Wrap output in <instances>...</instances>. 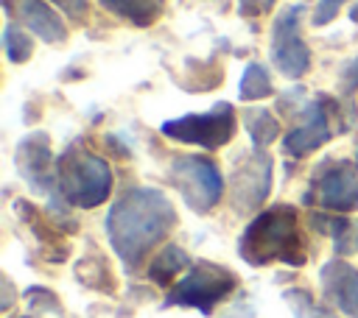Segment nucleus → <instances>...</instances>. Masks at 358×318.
I'll use <instances>...</instances> for the list:
<instances>
[{
  "instance_id": "1",
  "label": "nucleus",
  "mask_w": 358,
  "mask_h": 318,
  "mask_svg": "<svg viewBox=\"0 0 358 318\" xmlns=\"http://www.w3.org/2000/svg\"><path fill=\"white\" fill-rule=\"evenodd\" d=\"M173 223H176V212L171 201L159 190H148V187L123 192L106 215V232L112 248L126 265H137L168 234Z\"/></svg>"
},
{
  "instance_id": "2",
  "label": "nucleus",
  "mask_w": 358,
  "mask_h": 318,
  "mask_svg": "<svg viewBox=\"0 0 358 318\" xmlns=\"http://www.w3.org/2000/svg\"><path fill=\"white\" fill-rule=\"evenodd\" d=\"M241 257L252 265H266V262L302 265L305 240L296 226L294 209L280 206L257 215L241 237Z\"/></svg>"
},
{
  "instance_id": "3",
  "label": "nucleus",
  "mask_w": 358,
  "mask_h": 318,
  "mask_svg": "<svg viewBox=\"0 0 358 318\" xmlns=\"http://www.w3.org/2000/svg\"><path fill=\"white\" fill-rule=\"evenodd\" d=\"M56 184L67 204L98 206L112 190V173L101 156L87 153L81 148H70L56 167Z\"/></svg>"
},
{
  "instance_id": "4",
  "label": "nucleus",
  "mask_w": 358,
  "mask_h": 318,
  "mask_svg": "<svg viewBox=\"0 0 358 318\" xmlns=\"http://www.w3.org/2000/svg\"><path fill=\"white\" fill-rule=\"evenodd\" d=\"M171 181L182 192L185 204L196 212H207L224 190L221 173L215 170L213 162L199 159V156H179L171 162Z\"/></svg>"
},
{
  "instance_id": "5",
  "label": "nucleus",
  "mask_w": 358,
  "mask_h": 318,
  "mask_svg": "<svg viewBox=\"0 0 358 318\" xmlns=\"http://www.w3.org/2000/svg\"><path fill=\"white\" fill-rule=\"evenodd\" d=\"M232 131H235V114L229 103H215L204 114H185V117L162 123V134L179 142H196L204 148H218L229 142Z\"/></svg>"
},
{
  "instance_id": "6",
  "label": "nucleus",
  "mask_w": 358,
  "mask_h": 318,
  "mask_svg": "<svg viewBox=\"0 0 358 318\" xmlns=\"http://www.w3.org/2000/svg\"><path fill=\"white\" fill-rule=\"evenodd\" d=\"M235 287V276L215 265L193 268L168 296V304H187L201 312H210L213 304H218L229 290Z\"/></svg>"
},
{
  "instance_id": "7",
  "label": "nucleus",
  "mask_w": 358,
  "mask_h": 318,
  "mask_svg": "<svg viewBox=\"0 0 358 318\" xmlns=\"http://www.w3.org/2000/svg\"><path fill=\"white\" fill-rule=\"evenodd\" d=\"M299 11H302L299 6L285 8L271 28V59L280 67V73L291 78H299L310 64L308 45L299 36Z\"/></svg>"
},
{
  "instance_id": "8",
  "label": "nucleus",
  "mask_w": 358,
  "mask_h": 318,
  "mask_svg": "<svg viewBox=\"0 0 358 318\" xmlns=\"http://www.w3.org/2000/svg\"><path fill=\"white\" fill-rule=\"evenodd\" d=\"M271 187V162L268 156L255 148L232 173V201L241 209L260 206Z\"/></svg>"
},
{
  "instance_id": "9",
  "label": "nucleus",
  "mask_w": 358,
  "mask_h": 318,
  "mask_svg": "<svg viewBox=\"0 0 358 318\" xmlns=\"http://www.w3.org/2000/svg\"><path fill=\"white\" fill-rule=\"evenodd\" d=\"M316 201L333 212H350L358 206V173L350 165L322 167L313 179Z\"/></svg>"
},
{
  "instance_id": "10",
  "label": "nucleus",
  "mask_w": 358,
  "mask_h": 318,
  "mask_svg": "<svg viewBox=\"0 0 358 318\" xmlns=\"http://www.w3.org/2000/svg\"><path fill=\"white\" fill-rule=\"evenodd\" d=\"M324 293L338 304L341 312L358 318V271L347 262H330L322 268Z\"/></svg>"
},
{
  "instance_id": "11",
  "label": "nucleus",
  "mask_w": 358,
  "mask_h": 318,
  "mask_svg": "<svg viewBox=\"0 0 358 318\" xmlns=\"http://www.w3.org/2000/svg\"><path fill=\"white\" fill-rule=\"evenodd\" d=\"M17 162L22 176L34 184V187H50V151H48V137L45 134H31L20 142L17 151Z\"/></svg>"
},
{
  "instance_id": "12",
  "label": "nucleus",
  "mask_w": 358,
  "mask_h": 318,
  "mask_svg": "<svg viewBox=\"0 0 358 318\" xmlns=\"http://www.w3.org/2000/svg\"><path fill=\"white\" fill-rule=\"evenodd\" d=\"M327 137H330L327 114H324V103L319 100V103H310L308 120L285 137V151H288L291 156H305V153H310L313 148H319Z\"/></svg>"
},
{
  "instance_id": "13",
  "label": "nucleus",
  "mask_w": 358,
  "mask_h": 318,
  "mask_svg": "<svg viewBox=\"0 0 358 318\" xmlns=\"http://www.w3.org/2000/svg\"><path fill=\"white\" fill-rule=\"evenodd\" d=\"M14 11L25 28H31L45 42H62L64 39V22L59 14L45 6V0H14Z\"/></svg>"
},
{
  "instance_id": "14",
  "label": "nucleus",
  "mask_w": 358,
  "mask_h": 318,
  "mask_svg": "<svg viewBox=\"0 0 358 318\" xmlns=\"http://www.w3.org/2000/svg\"><path fill=\"white\" fill-rule=\"evenodd\" d=\"M101 6L134 25H151L162 11V0H101Z\"/></svg>"
},
{
  "instance_id": "15",
  "label": "nucleus",
  "mask_w": 358,
  "mask_h": 318,
  "mask_svg": "<svg viewBox=\"0 0 358 318\" xmlns=\"http://www.w3.org/2000/svg\"><path fill=\"white\" fill-rule=\"evenodd\" d=\"M185 265H187V254H185L182 248H176V245H168L165 251L157 254V259H154V265H151V279H154V282H168V279H171L173 273H179Z\"/></svg>"
},
{
  "instance_id": "16",
  "label": "nucleus",
  "mask_w": 358,
  "mask_h": 318,
  "mask_svg": "<svg viewBox=\"0 0 358 318\" xmlns=\"http://www.w3.org/2000/svg\"><path fill=\"white\" fill-rule=\"evenodd\" d=\"M246 128H249V134H252V139H255L257 148H260V145H268V142L280 134L277 120H274L268 112H263V109L246 112Z\"/></svg>"
},
{
  "instance_id": "17",
  "label": "nucleus",
  "mask_w": 358,
  "mask_h": 318,
  "mask_svg": "<svg viewBox=\"0 0 358 318\" xmlns=\"http://www.w3.org/2000/svg\"><path fill=\"white\" fill-rule=\"evenodd\" d=\"M271 92V81H268V73L260 67V64H249L243 70V78H241V95L246 100H257V98H266Z\"/></svg>"
},
{
  "instance_id": "18",
  "label": "nucleus",
  "mask_w": 358,
  "mask_h": 318,
  "mask_svg": "<svg viewBox=\"0 0 358 318\" xmlns=\"http://www.w3.org/2000/svg\"><path fill=\"white\" fill-rule=\"evenodd\" d=\"M3 45H6V53H8V59H11V61H25V59L31 56V50H34L31 39H28L22 31H17L14 25H8V28H6Z\"/></svg>"
},
{
  "instance_id": "19",
  "label": "nucleus",
  "mask_w": 358,
  "mask_h": 318,
  "mask_svg": "<svg viewBox=\"0 0 358 318\" xmlns=\"http://www.w3.org/2000/svg\"><path fill=\"white\" fill-rule=\"evenodd\" d=\"M285 298H288V304H291V310H294L296 318H324L308 293H302V290H288Z\"/></svg>"
},
{
  "instance_id": "20",
  "label": "nucleus",
  "mask_w": 358,
  "mask_h": 318,
  "mask_svg": "<svg viewBox=\"0 0 358 318\" xmlns=\"http://www.w3.org/2000/svg\"><path fill=\"white\" fill-rule=\"evenodd\" d=\"M338 6H341V0H319V6H316V11H313V25L330 22V20L338 14Z\"/></svg>"
},
{
  "instance_id": "21",
  "label": "nucleus",
  "mask_w": 358,
  "mask_h": 318,
  "mask_svg": "<svg viewBox=\"0 0 358 318\" xmlns=\"http://www.w3.org/2000/svg\"><path fill=\"white\" fill-rule=\"evenodd\" d=\"M62 11H67V14H73V17H81L84 14V6H87V0H53Z\"/></svg>"
},
{
  "instance_id": "22",
  "label": "nucleus",
  "mask_w": 358,
  "mask_h": 318,
  "mask_svg": "<svg viewBox=\"0 0 358 318\" xmlns=\"http://www.w3.org/2000/svg\"><path fill=\"white\" fill-rule=\"evenodd\" d=\"M352 20L358 22V3H355V8H352Z\"/></svg>"
},
{
  "instance_id": "23",
  "label": "nucleus",
  "mask_w": 358,
  "mask_h": 318,
  "mask_svg": "<svg viewBox=\"0 0 358 318\" xmlns=\"http://www.w3.org/2000/svg\"><path fill=\"white\" fill-rule=\"evenodd\" d=\"M355 151H358V148H355Z\"/></svg>"
}]
</instances>
